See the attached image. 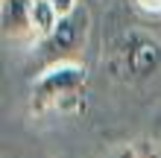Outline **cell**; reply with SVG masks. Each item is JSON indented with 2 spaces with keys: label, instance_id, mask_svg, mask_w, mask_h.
I'll list each match as a JSON object with an SVG mask.
<instances>
[{
  "label": "cell",
  "instance_id": "cell-4",
  "mask_svg": "<svg viewBox=\"0 0 161 158\" xmlns=\"http://www.w3.org/2000/svg\"><path fill=\"white\" fill-rule=\"evenodd\" d=\"M50 3H53V9H56V12H59V18H62V15L73 12V9L79 6V0H50Z\"/></svg>",
  "mask_w": 161,
  "mask_h": 158
},
{
  "label": "cell",
  "instance_id": "cell-2",
  "mask_svg": "<svg viewBox=\"0 0 161 158\" xmlns=\"http://www.w3.org/2000/svg\"><path fill=\"white\" fill-rule=\"evenodd\" d=\"M123 59H126V70L132 76L144 79L161 68V44L155 38H147V35H132Z\"/></svg>",
  "mask_w": 161,
  "mask_h": 158
},
{
  "label": "cell",
  "instance_id": "cell-3",
  "mask_svg": "<svg viewBox=\"0 0 161 158\" xmlns=\"http://www.w3.org/2000/svg\"><path fill=\"white\" fill-rule=\"evenodd\" d=\"M38 0H3L0 6V24H3L6 38H30L32 32V18Z\"/></svg>",
  "mask_w": 161,
  "mask_h": 158
},
{
  "label": "cell",
  "instance_id": "cell-1",
  "mask_svg": "<svg viewBox=\"0 0 161 158\" xmlns=\"http://www.w3.org/2000/svg\"><path fill=\"white\" fill-rule=\"evenodd\" d=\"M85 35H88V9L79 3L73 12L62 15L56 21V26L41 38V53L50 56L56 64L70 62V59L79 56L82 44H85Z\"/></svg>",
  "mask_w": 161,
  "mask_h": 158
},
{
  "label": "cell",
  "instance_id": "cell-5",
  "mask_svg": "<svg viewBox=\"0 0 161 158\" xmlns=\"http://www.w3.org/2000/svg\"><path fill=\"white\" fill-rule=\"evenodd\" d=\"M141 9H147V12H161V0H138Z\"/></svg>",
  "mask_w": 161,
  "mask_h": 158
}]
</instances>
